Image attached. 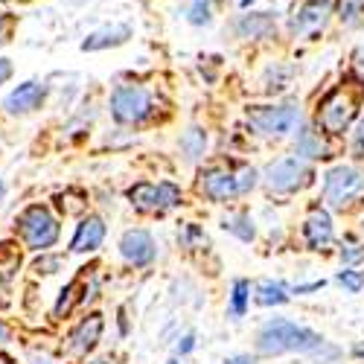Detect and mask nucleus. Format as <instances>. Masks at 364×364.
I'll return each instance as SVG.
<instances>
[{
  "label": "nucleus",
  "instance_id": "nucleus-1",
  "mask_svg": "<svg viewBox=\"0 0 364 364\" xmlns=\"http://www.w3.org/2000/svg\"><path fill=\"white\" fill-rule=\"evenodd\" d=\"M323 338L318 332L297 326L291 321H268L259 336H257V350L262 355H283V353H309L315 347H321Z\"/></svg>",
  "mask_w": 364,
  "mask_h": 364
},
{
  "label": "nucleus",
  "instance_id": "nucleus-2",
  "mask_svg": "<svg viewBox=\"0 0 364 364\" xmlns=\"http://www.w3.org/2000/svg\"><path fill=\"white\" fill-rule=\"evenodd\" d=\"M323 198L332 210H347L364 198V175L353 166H336L323 178Z\"/></svg>",
  "mask_w": 364,
  "mask_h": 364
},
{
  "label": "nucleus",
  "instance_id": "nucleus-3",
  "mask_svg": "<svg viewBox=\"0 0 364 364\" xmlns=\"http://www.w3.org/2000/svg\"><path fill=\"white\" fill-rule=\"evenodd\" d=\"M18 230H21L26 245L36 248V251H44V248L55 245V239H58V222L41 204H33V207L23 210L21 219H18Z\"/></svg>",
  "mask_w": 364,
  "mask_h": 364
},
{
  "label": "nucleus",
  "instance_id": "nucleus-4",
  "mask_svg": "<svg viewBox=\"0 0 364 364\" xmlns=\"http://www.w3.org/2000/svg\"><path fill=\"white\" fill-rule=\"evenodd\" d=\"M312 166L303 158H280L265 169V184L274 193H294L312 184Z\"/></svg>",
  "mask_w": 364,
  "mask_h": 364
},
{
  "label": "nucleus",
  "instance_id": "nucleus-5",
  "mask_svg": "<svg viewBox=\"0 0 364 364\" xmlns=\"http://www.w3.org/2000/svg\"><path fill=\"white\" fill-rule=\"evenodd\" d=\"M111 114L117 123H140L151 114V97L149 90L137 87V85H119L111 94Z\"/></svg>",
  "mask_w": 364,
  "mask_h": 364
},
{
  "label": "nucleus",
  "instance_id": "nucleus-6",
  "mask_svg": "<svg viewBox=\"0 0 364 364\" xmlns=\"http://www.w3.org/2000/svg\"><path fill=\"white\" fill-rule=\"evenodd\" d=\"M251 126L268 137H286L300 126V108L297 105H277V108H251L248 111Z\"/></svg>",
  "mask_w": 364,
  "mask_h": 364
},
{
  "label": "nucleus",
  "instance_id": "nucleus-7",
  "mask_svg": "<svg viewBox=\"0 0 364 364\" xmlns=\"http://www.w3.org/2000/svg\"><path fill=\"white\" fill-rule=\"evenodd\" d=\"M129 198L137 210H143V213H166V210L181 204V190L175 184H169V181H164V184L140 181V184H134L129 190Z\"/></svg>",
  "mask_w": 364,
  "mask_h": 364
},
{
  "label": "nucleus",
  "instance_id": "nucleus-8",
  "mask_svg": "<svg viewBox=\"0 0 364 364\" xmlns=\"http://www.w3.org/2000/svg\"><path fill=\"white\" fill-rule=\"evenodd\" d=\"M353 114H355V100L347 94L344 87H338L323 100V105L318 111V123L326 134H344Z\"/></svg>",
  "mask_w": 364,
  "mask_h": 364
},
{
  "label": "nucleus",
  "instance_id": "nucleus-9",
  "mask_svg": "<svg viewBox=\"0 0 364 364\" xmlns=\"http://www.w3.org/2000/svg\"><path fill=\"white\" fill-rule=\"evenodd\" d=\"M198 190L210 201H230L233 196H239L236 175L228 172V169H204L198 175Z\"/></svg>",
  "mask_w": 364,
  "mask_h": 364
},
{
  "label": "nucleus",
  "instance_id": "nucleus-10",
  "mask_svg": "<svg viewBox=\"0 0 364 364\" xmlns=\"http://www.w3.org/2000/svg\"><path fill=\"white\" fill-rule=\"evenodd\" d=\"M119 254H123L132 265H149L155 259V239L146 230H126L119 239Z\"/></svg>",
  "mask_w": 364,
  "mask_h": 364
},
{
  "label": "nucleus",
  "instance_id": "nucleus-11",
  "mask_svg": "<svg viewBox=\"0 0 364 364\" xmlns=\"http://www.w3.org/2000/svg\"><path fill=\"white\" fill-rule=\"evenodd\" d=\"M303 236H306V245L312 251H326L332 245V236L336 233H332V219L326 210H321V207L312 210L306 216V225H303Z\"/></svg>",
  "mask_w": 364,
  "mask_h": 364
},
{
  "label": "nucleus",
  "instance_id": "nucleus-12",
  "mask_svg": "<svg viewBox=\"0 0 364 364\" xmlns=\"http://www.w3.org/2000/svg\"><path fill=\"white\" fill-rule=\"evenodd\" d=\"M44 97H47V87L41 82H23V85H18L12 94L6 97V111H12V114H29V111L41 108Z\"/></svg>",
  "mask_w": 364,
  "mask_h": 364
},
{
  "label": "nucleus",
  "instance_id": "nucleus-13",
  "mask_svg": "<svg viewBox=\"0 0 364 364\" xmlns=\"http://www.w3.org/2000/svg\"><path fill=\"white\" fill-rule=\"evenodd\" d=\"M102 336V315H87L73 332H70V353L85 355L87 350H94Z\"/></svg>",
  "mask_w": 364,
  "mask_h": 364
},
{
  "label": "nucleus",
  "instance_id": "nucleus-14",
  "mask_svg": "<svg viewBox=\"0 0 364 364\" xmlns=\"http://www.w3.org/2000/svg\"><path fill=\"white\" fill-rule=\"evenodd\" d=\"M102 239H105V225H102V219H100V216H87V219L79 225V230H76V236H73V242H70V248H73L76 254H90V251H97V248L102 245Z\"/></svg>",
  "mask_w": 364,
  "mask_h": 364
},
{
  "label": "nucleus",
  "instance_id": "nucleus-15",
  "mask_svg": "<svg viewBox=\"0 0 364 364\" xmlns=\"http://www.w3.org/2000/svg\"><path fill=\"white\" fill-rule=\"evenodd\" d=\"M129 36H132V29H129L126 23L102 26V29H97V33H90V36L82 41V50H85V53H97V50H105V47H117V44L129 41Z\"/></svg>",
  "mask_w": 364,
  "mask_h": 364
},
{
  "label": "nucleus",
  "instance_id": "nucleus-16",
  "mask_svg": "<svg viewBox=\"0 0 364 364\" xmlns=\"http://www.w3.org/2000/svg\"><path fill=\"white\" fill-rule=\"evenodd\" d=\"M329 15V0H309L306 6L297 12V18L291 21V29L294 33H306L312 26H321Z\"/></svg>",
  "mask_w": 364,
  "mask_h": 364
},
{
  "label": "nucleus",
  "instance_id": "nucleus-17",
  "mask_svg": "<svg viewBox=\"0 0 364 364\" xmlns=\"http://www.w3.org/2000/svg\"><path fill=\"white\" fill-rule=\"evenodd\" d=\"M297 155L300 158H329V146L321 140L318 132L303 129L297 134Z\"/></svg>",
  "mask_w": 364,
  "mask_h": 364
},
{
  "label": "nucleus",
  "instance_id": "nucleus-18",
  "mask_svg": "<svg viewBox=\"0 0 364 364\" xmlns=\"http://www.w3.org/2000/svg\"><path fill=\"white\" fill-rule=\"evenodd\" d=\"M271 26H274V21H271L268 12H259V15H245L239 21V36L245 38H262L265 33H271Z\"/></svg>",
  "mask_w": 364,
  "mask_h": 364
},
{
  "label": "nucleus",
  "instance_id": "nucleus-19",
  "mask_svg": "<svg viewBox=\"0 0 364 364\" xmlns=\"http://www.w3.org/2000/svg\"><path fill=\"white\" fill-rule=\"evenodd\" d=\"M289 294L280 283H271V280H262L257 286V303L259 306H280V303H286Z\"/></svg>",
  "mask_w": 364,
  "mask_h": 364
},
{
  "label": "nucleus",
  "instance_id": "nucleus-20",
  "mask_svg": "<svg viewBox=\"0 0 364 364\" xmlns=\"http://www.w3.org/2000/svg\"><path fill=\"white\" fill-rule=\"evenodd\" d=\"M204 146H207V134L201 129H190L184 137H181V151H184L187 161H198L204 155Z\"/></svg>",
  "mask_w": 364,
  "mask_h": 364
},
{
  "label": "nucleus",
  "instance_id": "nucleus-21",
  "mask_svg": "<svg viewBox=\"0 0 364 364\" xmlns=\"http://www.w3.org/2000/svg\"><path fill=\"white\" fill-rule=\"evenodd\" d=\"M222 228H225V230H230V233H236L239 239H245V242H251V239L257 236V230H254V225H251V219H248L245 213L225 216V219H222Z\"/></svg>",
  "mask_w": 364,
  "mask_h": 364
},
{
  "label": "nucleus",
  "instance_id": "nucleus-22",
  "mask_svg": "<svg viewBox=\"0 0 364 364\" xmlns=\"http://www.w3.org/2000/svg\"><path fill=\"white\" fill-rule=\"evenodd\" d=\"M248 291H251L248 280H236V283H233V300H230V312H233V315H245L248 297H251Z\"/></svg>",
  "mask_w": 364,
  "mask_h": 364
},
{
  "label": "nucleus",
  "instance_id": "nucleus-23",
  "mask_svg": "<svg viewBox=\"0 0 364 364\" xmlns=\"http://www.w3.org/2000/svg\"><path fill=\"white\" fill-rule=\"evenodd\" d=\"M338 15L347 26L358 23V18L364 15V0H338Z\"/></svg>",
  "mask_w": 364,
  "mask_h": 364
},
{
  "label": "nucleus",
  "instance_id": "nucleus-24",
  "mask_svg": "<svg viewBox=\"0 0 364 364\" xmlns=\"http://www.w3.org/2000/svg\"><path fill=\"white\" fill-rule=\"evenodd\" d=\"M338 283L347 289V291H353V294H358L361 291V286H364V277H361V271H341L338 274Z\"/></svg>",
  "mask_w": 364,
  "mask_h": 364
},
{
  "label": "nucleus",
  "instance_id": "nucleus-25",
  "mask_svg": "<svg viewBox=\"0 0 364 364\" xmlns=\"http://www.w3.org/2000/svg\"><path fill=\"white\" fill-rule=\"evenodd\" d=\"M76 289H79V283L73 280L65 291H62V297H58V303H55V318H62V315H68L70 312V306H73V294H76Z\"/></svg>",
  "mask_w": 364,
  "mask_h": 364
},
{
  "label": "nucleus",
  "instance_id": "nucleus-26",
  "mask_svg": "<svg viewBox=\"0 0 364 364\" xmlns=\"http://www.w3.org/2000/svg\"><path fill=\"white\" fill-rule=\"evenodd\" d=\"M190 21H193V23H207V21H210V0H193Z\"/></svg>",
  "mask_w": 364,
  "mask_h": 364
},
{
  "label": "nucleus",
  "instance_id": "nucleus-27",
  "mask_svg": "<svg viewBox=\"0 0 364 364\" xmlns=\"http://www.w3.org/2000/svg\"><path fill=\"white\" fill-rule=\"evenodd\" d=\"M353 151L358 158H364V119L358 123V129H355V134H353Z\"/></svg>",
  "mask_w": 364,
  "mask_h": 364
},
{
  "label": "nucleus",
  "instance_id": "nucleus-28",
  "mask_svg": "<svg viewBox=\"0 0 364 364\" xmlns=\"http://www.w3.org/2000/svg\"><path fill=\"white\" fill-rule=\"evenodd\" d=\"M9 76H12V62L9 58H0V85H4Z\"/></svg>",
  "mask_w": 364,
  "mask_h": 364
},
{
  "label": "nucleus",
  "instance_id": "nucleus-29",
  "mask_svg": "<svg viewBox=\"0 0 364 364\" xmlns=\"http://www.w3.org/2000/svg\"><path fill=\"white\" fill-rule=\"evenodd\" d=\"M38 271H44V274H50V268H58V259H38L36 262Z\"/></svg>",
  "mask_w": 364,
  "mask_h": 364
},
{
  "label": "nucleus",
  "instance_id": "nucleus-30",
  "mask_svg": "<svg viewBox=\"0 0 364 364\" xmlns=\"http://www.w3.org/2000/svg\"><path fill=\"white\" fill-rule=\"evenodd\" d=\"M225 364H257L251 355H233V358H228Z\"/></svg>",
  "mask_w": 364,
  "mask_h": 364
},
{
  "label": "nucleus",
  "instance_id": "nucleus-31",
  "mask_svg": "<svg viewBox=\"0 0 364 364\" xmlns=\"http://www.w3.org/2000/svg\"><path fill=\"white\" fill-rule=\"evenodd\" d=\"M341 254H344V259H350V262L364 257V251H358V248H353V245H350V251H341Z\"/></svg>",
  "mask_w": 364,
  "mask_h": 364
},
{
  "label": "nucleus",
  "instance_id": "nucleus-32",
  "mask_svg": "<svg viewBox=\"0 0 364 364\" xmlns=\"http://www.w3.org/2000/svg\"><path fill=\"white\" fill-rule=\"evenodd\" d=\"M190 350H193V336H187L184 341L178 344V353H190Z\"/></svg>",
  "mask_w": 364,
  "mask_h": 364
},
{
  "label": "nucleus",
  "instance_id": "nucleus-33",
  "mask_svg": "<svg viewBox=\"0 0 364 364\" xmlns=\"http://www.w3.org/2000/svg\"><path fill=\"white\" fill-rule=\"evenodd\" d=\"M9 341V329L4 326V321H0V344H6Z\"/></svg>",
  "mask_w": 364,
  "mask_h": 364
},
{
  "label": "nucleus",
  "instance_id": "nucleus-34",
  "mask_svg": "<svg viewBox=\"0 0 364 364\" xmlns=\"http://www.w3.org/2000/svg\"><path fill=\"white\" fill-rule=\"evenodd\" d=\"M355 358H361V361H364V347H355Z\"/></svg>",
  "mask_w": 364,
  "mask_h": 364
},
{
  "label": "nucleus",
  "instance_id": "nucleus-35",
  "mask_svg": "<svg viewBox=\"0 0 364 364\" xmlns=\"http://www.w3.org/2000/svg\"><path fill=\"white\" fill-rule=\"evenodd\" d=\"M0 201H4V181H0Z\"/></svg>",
  "mask_w": 364,
  "mask_h": 364
},
{
  "label": "nucleus",
  "instance_id": "nucleus-36",
  "mask_svg": "<svg viewBox=\"0 0 364 364\" xmlns=\"http://www.w3.org/2000/svg\"><path fill=\"white\" fill-rule=\"evenodd\" d=\"M172 364H175V361H172Z\"/></svg>",
  "mask_w": 364,
  "mask_h": 364
}]
</instances>
